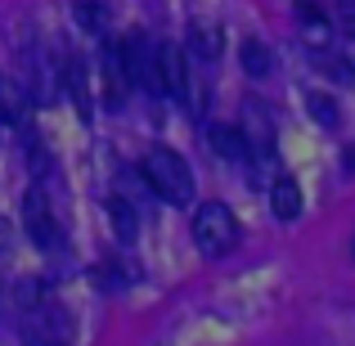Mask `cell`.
Masks as SVG:
<instances>
[{
  "mask_svg": "<svg viewBox=\"0 0 355 346\" xmlns=\"http://www.w3.org/2000/svg\"><path fill=\"white\" fill-rule=\"evenodd\" d=\"M139 180L162 202H171V207H189L193 202V171L184 166L180 153H171V148H162V144L139 157Z\"/></svg>",
  "mask_w": 355,
  "mask_h": 346,
  "instance_id": "1",
  "label": "cell"
},
{
  "mask_svg": "<svg viewBox=\"0 0 355 346\" xmlns=\"http://www.w3.org/2000/svg\"><path fill=\"white\" fill-rule=\"evenodd\" d=\"M23 333L32 346H72V338H77L68 311L59 302H50V297H41L36 288L23 302Z\"/></svg>",
  "mask_w": 355,
  "mask_h": 346,
  "instance_id": "2",
  "label": "cell"
},
{
  "mask_svg": "<svg viewBox=\"0 0 355 346\" xmlns=\"http://www.w3.org/2000/svg\"><path fill=\"white\" fill-rule=\"evenodd\" d=\"M193 243L202 257H225L239 248V220L225 202H202L193 211Z\"/></svg>",
  "mask_w": 355,
  "mask_h": 346,
  "instance_id": "3",
  "label": "cell"
},
{
  "mask_svg": "<svg viewBox=\"0 0 355 346\" xmlns=\"http://www.w3.org/2000/svg\"><path fill=\"white\" fill-rule=\"evenodd\" d=\"M23 230L41 252H63V225H59V216H54L50 198L36 193V189L23 198Z\"/></svg>",
  "mask_w": 355,
  "mask_h": 346,
  "instance_id": "4",
  "label": "cell"
},
{
  "mask_svg": "<svg viewBox=\"0 0 355 346\" xmlns=\"http://www.w3.org/2000/svg\"><path fill=\"white\" fill-rule=\"evenodd\" d=\"M121 63H126L130 86H148L153 95H162V72H157V45L144 32H130L121 41Z\"/></svg>",
  "mask_w": 355,
  "mask_h": 346,
  "instance_id": "5",
  "label": "cell"
},
{
  "mask_svg": "<svg viewBox=\"0 0 355 346\" xmlns=\"http://www.w3.org/2000/svg\"><path fill=\"white\" fill-rule=\"evenodd\" d=\"M157 72H162V95L184 99L189 95V63L180 45H157Z\"/></svg>",
  "mask_w": 355,
  "mask_h": 346,
  "instance_id": "6",
  "label": "cell"
},
{
  "mask_svg": "<svg viewBox=\"0 0 355 346\" xmlns=\"http://www.w3.org/2000/svg\"><path fill=\"white\" fill-rule=\"evenodd\" d=\"M297 27H302V41L311 45L315 54H324L329 50V41H333V23H329V14H324L315 0H297Z\"/></svg>",
  "mask_w": 355,
  "mask_h": 346,
  "instance_id": "7",
  "label": "cell"
},
{
  "mask_svg": "<svg viewBox=\"0 0 355 346\" xmlns=\"http://www.w3.org/2000/svg\"><path fill=\"white\" fill-rule=\"evenodd\" d=\"M207 144H211V153L225 157V162H248V157H252L248 130H243V126H230V121H216V126L207 130Z\"/></svg>",
  "mask_w": 355,
  "mask_h": 346,
  "instance_id": "8",
  "label": "cell"
},
{
  "mask_svg": "<svg viewBox=\"0 0 355 346\" xmlns=\"http://www.w3.org/2000/svg\"><path fill=\"white\" fill-rule=\"evenodd\" d=\"M189 59L198 63H216L220 50H225V32H220V23H193L189 27Z\"/></svg>",
  "mask_w": 355,
  "mask_h": 346,
  "instance_id": "9",
  "label": "cell"
},
{
  "mask_svg": "<svg viewBox=\"0 0 355 346\" xmlns=\"http://www.w3.org/2000/svg\"><path fill=\"white\" fill-rule=\"evenodd\" d=\"M270 211H275L279 220L302 216V189H297L293 175H275V184H270Z\"/></svg>",
  "mask_w": 355,
  "mask_h": 346,
  "instance_id": "10",
  "label": "cell"
},
{
  "mask_svg": "<svg viewBox=\"0 0 355 346\" xmlns=\"http://www.w3.org/2000/svg\"><path fill=\"white\" fill-rule=\"evenodd\" d=\"M239 59H243V72H248V77H270V72H275V54H270V45L257 41V36H248V41L239 45Z\"/></svg>",
  "mask_w": 355,
  "mask_h": 346,
  "instance_id": "11",
  "label": "cell"
},
{
  "mask_svg": "<svg viewBox=\"0 0 355 346\" xmlns=\"http://www.w3.org/2000/svg\"><path fill=\"white\" fill-rule=\"evenodd\" d=\"M108 220H113V234H117L121 243H135L139 220H135V211H130V202L121 198V193H113V198H108Z\"/></svg>",
  "mask_w": 355,
  "mask_h": 346,
  "instance_id": "12",
  "label": "cell"
},
{
  "mask_svg": "<svg viewBox=\"0 0 355 346\" xmlns=\"http://www.w3.org/2000/svg\"><path fill=\"white\" fill-rule=\"evenodd\" d=\"M306 113H311L315 121H320L324 130H338V104H333V95H324V90H311V95H306Z\"/></svg>",
  "mask_w": 355,
  "mask_h": 346,
  "instance_id": "13",
  "label": "cell"
},
{
  "mask_svg": "<svg viewBox=\"0 0 355 346\" xmlns=\"http://www.w3.org/2000/svg\"><path fill=\"white\" fill-rule=\"evenodd\" d=\"M63 90H68V99L81 108V113H90V104H86V72H81L77 59H63Z\"/></svg>",
  "mask_w": 355,
  "mask_h": 346,
  "instance_id": "14",
  "label": "cell"
},
{
  "mask_svg": "<svg viewBox=\"0 0 355 346\" xmlns=\"http://www.w3.org/2000/svg\"><path fill=\"white\" fill-rule=\"evenodd\" d=\"M72 14H77V23L86 27V32H104V5H95V0H81Z\"/></svg>",
  "mask_w": 355,
  "mask_h": 346,
  "instance_id": "15",
  "label": "cell"
},
{
  "mask_svg": "<svg viewBox=\"0 0 355 346\" xmlns=\"http://www.w3.org/2000/svg\"><path fill=\"white\" fill-rule=\"evenodd\" d=\"M342 27L347 36H355V0H342Z\"/></svg>",
  "mask_w": 355,
  "mask_h": 346,
  "instance_id": "16",
  "label": "cell"
},
{
  "mask_svg": "<svg viewBox=\"0 0 355 346\" xmlns=\"http://www.w3.org/2000/svg\"><path fill=\"white\" fill-rule=\"evenodd\" d=\"M351 257H355V239H351Z\"/></svg>",
  "mask_w": 355,
  "mask_h": 346,
  "instance_id": "17",
  "label": "cell"
},
{
  "mask_svg": "<svg viewBox=\"0 0 355 346\" xmlns=\"http://www.w3.org/2000/svg\"><path fill=\"white\" fill-rule=\"evenodd\" d=\"M0 81H5V77H0Z\"/></svg>",
  "mask_w": 355,
  "mask_h": 346,
  "instance_id": "18",
  "label": "cell"
}]
</instances>
